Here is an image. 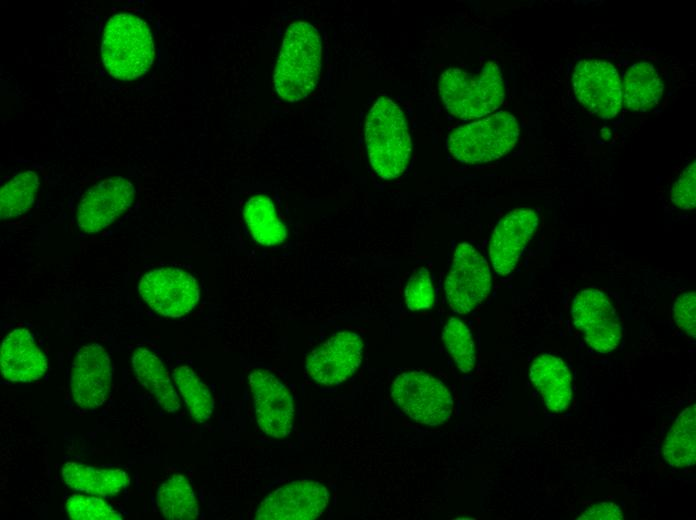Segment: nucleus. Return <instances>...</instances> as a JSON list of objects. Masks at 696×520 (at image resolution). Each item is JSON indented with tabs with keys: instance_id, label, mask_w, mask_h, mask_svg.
Wrapping results in <instances>:
<instances>
[{
	"instance_id": "4be33fe9",
	"label": "nucleus",
	"mask_w": 696,
	"mask_h": 520,
	"mask_svg": "<svg viewBox=\"0 0 696 520\" xmlns=\"http://www.w3.org/2000/svg\"><path fill=\"white\" fill-rule=\"evenodd\" d=\"M671 467H690L696 462V405L685 408L671 426L662 446Z\"/></svg>"
},
{
	"instance_id": "a211bd4d",
	"label": "nucleus",
	"mask_w": 696,
	"mask_h": 520,
	"mask_svg": "<svg viewBox=\"0 0 696 520\" xmlns=\"http://www.w3.org/2000/svg\"><path fill=\"white\" fill-rule=\"evenodd\" d=\"M529 376L548 410L554 413L567 410L572 400V377L561 358L539 355L531 363Z\"/></svg>"
},
{
	"instance_id": "9d476101",
	"label": "nucleus",
	"mask_w": 696,
	"mask_h": 520,
	"mask_svg": "<svg viewBox=\"0 0 696 520\" xmlns=\"http://www.w3.org/2000/svg\"><path fill=\"white\" fill-rule=\"evenodd\" d=\"M571 314L575 327L586 343L599 353L613 351L622 338L619 317L608 297L600 290L585 289L578 293Z\"/></svg>"
},
{
	"instance_id": "bb28decb",
	"label": "nucleus",
	"mask_w": 696,
	"mask_h": 520,
	"mask_svg": "<svg viewBox=\"0 0 696 520\" xmlns=\"http://www.w3.org/2000/svg\"><path fill=\"white\" fill-rule=\"evenodd\" d=\"M443 343L462 373H469L476 363L473 337L468 326L459 318L451 317L442 331Z\"/></svg>"
},
{
	"instance_id": "5701e85b",
	"label": "nucleus",
	"mask_w": 696,
	"mask_h": 520,
	"mask_svg": "<svg viewBox=\"0 0 696 520\" xmlns=\"http://www.w3.org/2000/svg\"><path fill=\"white\" fill-rule=\"evenodd\" d=\"M243 217L258 244L274 246L287 238L286 227L278 218L273 201L265 195L250 197L244 206Z\"/></svg>"
},
{
	"instance_id": "dca6fc26",
	"label": "nucleus",
	"mask_w": 696,
	"mask_h": 520,
	"mask_svg": "<svg viewBox=\"0 0 696 520\" xmlns=\"http://www.w3.org/2000/svg\"><path fill=\"white\" fill-rule=\"evenodd\" d=\"M538 222L536 212L529 208H516L498 222L489 244L490 260L498 275L514 270Z\"/></svg>"
},
{
	"instance_id": "c756f323",
	"label": "nucleus",
	"mask_w": 696,
	"mask_h": 520,
	"mask_svg": "<svg viewBox=\"0 0 696 520\" xmlns=\"http://www.w3.org/2000/svg\"><path fill=\"white\" fill-rule=\"evenodd\" d=\"M672 203L683 210H692L696 205V162L693 160L682 172L671 189Z\"/></svg>"
},
{
	"instance_id": "f3484780",
	"label": "nucleus",
	"mask_w": 696,
	"mask_h": 520,
	"mask_svg": "<svg viewBox=\"0 0 696 520\" xmlns=\"http://www.w3.org/2000/svg\"><path fill=\"white\" fill-rule=\"evenodd\" d=\"M0 366L6 380L32 382L44 375L47 361L30 332L25 328H17L2 341Z\"/></svg>"
},
{
	"instance_id": "2eb2a0df",
	"label": "nucleus",
	"mask_w": 696,
	"mask_h": 520,
	"mask_svg": "<svg viewBox=\"0 0 696 520\" xmlns=\"http://www.w3.org/2000/svg\"><path fill=\"white\" fill-rule=\"evenodd\" d=\"M133 184L120 176L97 183L82 197L77 208V224L85 233H97L113 223L132 203Z\"/></svg>"
},
{
	"instance_id": "412c9836",
	"label": "nucleus",
	"mask_w": 696,
	"mask_h": 520,
	"mask_svg": "<svg viewBox=\"0 0 696 520\" xmlns=\"http://www.w3.org/2000/svg\"><path fill=\"white\" fill-rule=\"evenodd\" d=\"M664 91L654 65L649 62L633 64L625 73L622 99L633 111L644 112L655 106Z\"/></svg>"
},
{
	"instance_id": "6ab92c4d",
	"label": "nucleus",
	"mask_w": 696,
	"mask_h": 520,
	"mask_svg": "<svg viewBox=\"0 0 696 520\" xmlns=\"http://www.w3.org/2000/svg\"><path fill=\"white\" fill-rule=\"evenodd\" d=\"M131 361L137 379L143 387L164 410L175 413L180 408L179 397L160 358L147 348H138L134 351Z\"/></svg>"
},
{
	"instance_id": "f8f14e48",
	"label": "nucleus",
	"mask_w": 696,
	"mask_h": 520,
	"mask_svg": "<svg viewBox=\"0 0 696 520\" xmlns=\"http://www.w3.org/2000/svg\"><path fill=\"white\" fill-rule=\"evenodd\" d=\"M362 355V338L354 332L341 331L308 354L306 372L318 384L336 386L355 373Z\"/></svg>"
},
{
	"instance_id": "4468645a",
	"label": "nucleus",
	"mask_w": 696,
	"mask_h": 520,
	"mask_svg": "<svg viewBox=\"0 0 696 520\" xmlns=\"http://www.w3.org/2000/svg\"><path fill=\"white\" fill-rule=\"evenodd\" d=\"M112 379L111 360L99 344L83 346L76 354L70 372L71 394L76 404L93 410L105 403Z\"/></svg>"
},
{
	"instance_id": "c85d7f7f",
	"label": "nucleus",
	"mask_w": 696,
	"mask_h": 520,
	"mask_svg": "<svg viewBox=\"0 0 696 520\" xmlns=\"http://www.w3.org/2000/svg\"><path fill=\"white\" fill-rule=\"evenodd\" d=\"M406 306L411 311L429 309L435 302V290L429 271L421 267L409 278L405 287Z\"/></svg>"
},
{
	"instance_id": "6e6552de",
	"label": "nucleus",
	"mask_w": 696,
	"mask_h": 520,
	"mask_svg": "<svg viewBox=\"0 0 696 520\" xmlns=\"http://www.w3.org/2000/svg\"><path fill=\"white\" fill-rule=\"evenodd\" d=\"M578 101L592 114L603 119L615 117L622 108V84L615 66L603 60H582L572 74Z\"/></svg>"
},
{
	"instance_id": "f03ea898",
	"label": "nucleus",
	"mask_w": 696,
	"mask_h": 520,
	"mask_svg": "<svg viewBox=\"0 0 696 520\" xmlns=\"http://www.w3.org/2000/svg\"><path fill=\"white\" fill-rule=\"evenodd\" d=\"M369 161L382 179L399 177L407 168L412 143L401 108L387 97H379L365 121Z\"/></svg>"
},
{
	"instance_id": "2f4dec72",
	"label": "nucleus",
	"mask_w": 696,
	"mask_h": 520,
	"mask_svg": "<svg viewBox=\"0 0 696 520\" xmlns=\"http://www.w3.org/2000/svg\"><path fill=\"white\" fill-rule=\"evenodd\" d=\"M578 520H621L623 513L618 505L612 502H600L585 510Z\"/></svg>"
},
{
	"instance_id": "0eeeda50",
	"label": "nucleus",
	"mask_w": 696,
	"mask_h": 520,
	"mask_svg": "<svg viewBox=\"0 0 696 520\" xmlns=\"http://www.w3.org/2000/svg\"><path fill=\"white\" fill-rule=\"evenodd\" d=\"M492 285L486 259L469 243H460L444 283L446 300L453 312L467 314L488 296Z\"/></svg>"
},
{
	"instance_id": "f257e3e1",
	"label": "nucleus",
	"mask_w": 696,
	"mask_h": 520,
	"mask_svg": "<svg viewBox=\"0 0 696 520\" xmlns=\"http://www.w3.org/2000/svg\"><path fill=\"white\" fill-rule=\"evenodd\" d=\"M322 42L309 23H292L285 33L273 75L280 98L296 102L306 98L318 83L321 72Z\"/></svg>"
},
{
	"instance_id": "cd10ccee",
	"label": "nucleus",
	"mask_w": 696,
	"mask_h": 520,
	"mask_svg": "<svg viewBox=\"0 0 696 520\" xmlns=\"http://www.w3.org/2000/svg\"><path fill=\"white\" fill-rule=\"evenodd\" d=\"M66 510L74 520H121L122 516L99 496L74 494L66 502Z\"/></svg>"
},
{
	"instance_id": "b1692460",
	"label": "nucleus",
	"mask_w": 696,
	"mask_h": 520,
	"mask_svg": "<svg viewBox=\"0 0 696 520\" xmlns=\"http://www.w3.org/2000/svg\"><path fill=\"white\" fill-rule=\"evenodd\" d=\"M158 507L170 520H192L199 514L195 494L189 481L181 474H174L158 489Z\"/></svg>"
},
{
	"instance_id": "ddd939ff",
	"label": "nucleus",
	"mask_w": 696,
	"mask_h": 520,
	"mask_svg": "<svg viewBox=\"0 0 696 520\" xmlns=\"http://www.w3.org/2000/svg\"><path fill=\"white\" fill-rule=\"evenodd\" d=\"M327 488L317 481L290 482L269 494L258 506L257 520H313L326 509Z\"/></svg>"
},
{
	"instance_id": "39448f33",
	"label": "nucleus",
	"mask_w": 696,
	"mask_h": 520,
	"mask_svg": "<svg viewBox=\"0 0 696 520\" xmlns=\"http://www.w3.org/2000/svg\"><path fill=\"white\" fill-rule=\"evenodd\" d=\"M519 132L516 118L501 111L455 129L447 140V148L462 163H486L511 151Z\"/></svg>"
},
{
	"instance_id": "1a4fd4ad",
	"label": "nucleus",
	"mask_w": 696,
	"mask_h": 520,
	"mask_svg": "<svg viewBox=\"0 0 696 520\" xmlns=\"http://www.w3.org/2000/svg\"><path fill=\"white\" fill-rule=\"evenodd\" d=\"M138 291L154 311L171 318L189 313L200 298L195 278L184 270L172 267L154 269L144 274Z\"/></svg>"
},
{
	"instance_id": "423d86ee",
	"label": "nucleus",
	"mask_w": 696,
	"mask_h": 520,
	"mask_svg": "<svg viewBox=\"0 0 696 520\" xmlns=\"http://www.w3.org/2000/svg\"><path fill=\"white\" fill-rule=\"evenodd\" d=\"M391 396L404 414L424 425H441L452 415L453 400L447 387L421 371L398 375L392 383Z\"/></svg>"
},
{
	"instance_id": "9b49d317",
	"label": "nucleus",
	"mask_w": 696,
	"mask_h": 520,
	"mask_svg": "<svg viewBox=\"0 0 696 520\" xmlns=\"http://www.w3.org/2000/svg\"><path fill=\"white\" fill-rule=\"evenodd\" d=\"M248 383L260 430L276 439L288 436L293 427L294 403L287 386L264 369L252 371Z\"/></svg>"
},
{
	"instance_id": "a878e982",
	"label": "nucleus",
	"mask_w": 696,
	"mask_h": 520,
	"mask_svg": "<svg viewBox=\"0 0 696 520\" xmlns=\"http://www.w3.org/2000/svg\"><path fill=\"white\" fill-rule=\"evenodd\" d=\"M39 184V177L33 171L20 173L9 180L0 191L1 219L20 216L30 209Z\"/></svg>"
},
{
	"instance_id": "20e7f679",
	"label": "nucleus",
	"mask_w": 696,
	"mask_h": 520,
	"mask_svg": "<svg viewBox=\"0 0 696 520\" xmlns=\"http://www.w3.org/2000/svg\"><path fill=\"white\" fill-rule=\"evenodd\" d=\"M438 90L446 109L464 120L492 113L505 96L501 71L492 61L475 75L459 68L445 70L439 78Z\"/></svg>"
},
{
	"instance_id": "aec40b11",
	"label": "nucleus",
	"mask_w": 696,
	"mask_h": 520,
	"mask_svg": "<svg viewBox=\"0 0 696 520\" xmlns=\"http://www.w3.org/2000/svg\"><path fill=\"white\" fill-rule=\"evenodd\" d=\"M61 473L69 488L99 497L119 493L128 482L126 472L121 469H97L75 461L66 462Z\"/></svg>"
},
{
	"instance_id": "7ed1b4c3",
	"label": "nucleus",
	"mask_w": 696,
	"mask_h": 520,
	"mask_svg": "<svg viewBox=\"0 0 696 520\" xmlns=\"http://www.w3.org/2000/svg\"><path fill=\"white\" fill-rule=\"evenodd\" d=\"M101 54L108 72L119 80H132L151 67L155 48L148 25L131 13H117L106 23Z\"/></svg>"
},
{
	"instance_id": "7c9ffc66",
	"label": "nucleus",
	"mask_w": 696,
	"mask_h": 520,
	"mask_svg": "<svg viewBox=\"0 0 696 520\" xmlns=\"http://www.w3.org/2000/svg\"><path fill=\"white\" fill-rule=\"evenodd\" d=\"M674 321L688 336L696 338V294L689 291L680 295L673 306Z\"/></svg>"
},
{
	"instance_id": "393cba45",
	"label": "nucleus",
	"mask_w": 696,
	"mask_h": 520,
	"mask_svg": "<svg viewBox=\"0 0 696 520\" xmlns=\"http://www.w3.org/2000/svg\"><path fill=\"white\" fill-rule=\"evenodd\" d=\"M173 378L191 417L198 423L209 420L214 411V399L207 385L186 365L177 367Z\"/></svg>"
}]
</instances>
